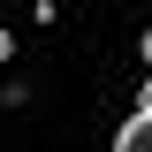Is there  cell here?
<instances>
[{"instance_id": "6da1fadb", "label": "cell", "mask_w": 152, "mask_h": 152, "mask_svg": "<svg viewBox=\"0 0 152 152\" xmlns=\"http://www.w3.org/2000/svg\"><path fill=\"white\" fill-rule=\"evenodd\" d=\"M114 152H152V99L122 122V129H114Z\"/></svg>"}]
</instances>
